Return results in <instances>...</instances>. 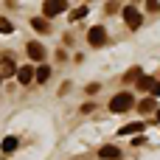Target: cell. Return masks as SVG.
<instances>
[{
	"label": "cell",
	"mask_w": 160,
	"mask_h": 160,
	"mask_svg": "<svg viewBox=\"0 0 160 160\" xmlns=\"http://www.w3.org/2000/svg\"><path fill=\"white\" fill-rule=\"evenodd\" d=\"M132 93H118V96H112V101H110V112H127V110H132Z\"/></svg>",
	"instance_id": "6da1fadb"
},
{
	"label": "cell",
	"mask_w": 160,
	"mask_h": 160,
	"mask_svg": "<svg viewBox=\"0 0 160 160\" xmlns=\"http://www.w3.org/2000/svg\"><path fill=\"white\" fill-rule=\"evenodd\" d=\"M121 14H124V22L135 31V28H141V22H143V14L135 8V6H127V8H121Z\"/></svg>",
	"instance_id": "7a4b0ae2"
},
{
	"label": "cell",
	"mask_w": 160,
	"mask_h": 160,
	"mask_svg": "<svg viewBox=\"0 0 160 160\" xmlns=\"http://www.w3.org/2000/svg\"><path fill=\"white\" fill-rule=\"evenodd\" d=\"M87 42H90L93 48H101V45L107 42V31H104V25H93V28L87 31Z\"/></svg>",
	"instance_id": "3957f363"
},
{
	"label": "cell",
	"mask_w": 160,
	"mask_h": 160,
	"mask_svg": "<svg viewBox=\"0 0 160 160\" xmlns=\"http://www.w3.org/2000/svg\"><path fill=\"white\" fill-rule=\"evenodd\" d=\"M65 8H68V3H65V0H45L42 14H45V17H56V14H62Z\"/></svg>",
	"instance_id": "277c9868"
},
{
	"label": "cell",
	"mask_w": 160,
	"mask_h": 160,
	"mask_svg": "<svg viewBox=\"0 0 160 160\" xmlns=\"http://www.w3.org/2000/svg\"><path fill=\"white\" fill-rule=\"evenodd\" d=\"M25 53H28L31 62H42V59H45V48H42L39 42H28V45H25Z\"/></svg>",
	"instance_id": "5b68a950"
},
{
	"label": "cell",
	"mask_w": 160,
	"mask_h": 160,
	"mask_svg": "<svg viewBox=\"0 0 160 160\" xmlns=\"http://www.w3.org/2000/svg\"><path fill=\"white\" fill-rule=\"evenodd\" d=\"M98 158L101 160H121V149L118 146H101L98 149Z\"/></svg>",
	"instance_id": "8992f818"
},
{
	"label": "cell",
	"mask_w": 160,
	"mask_h": 160,
	"mask_svg": "<svg viewBox=\"0 0 160 160\" xmlns=\"http://www.w3.org/2000/svg\"><path fill=\"white\" fill-rule=\"evenodd\" d=\"M34 73H37V70H31V65H25V68H17V79H20V84H31Z\"/></svg>",
	"instance_id": "52a82bcc"
},
{
	"label": "cell",
	"mask_w": 160,
	"mask_h": 160,
	"mask_svg": "<svg viewBox=\"0 0 160 160\" xmlns=\"http://www.w3.org/2000/svg\"><path fill=\"white\" fill-rule=\"evenodd\" d=\"M48 79H51V68H48V65H39V68H37V73H34V82L45 84Z\"/></svg>",
	"instance_id": "ba28073f"
},
{
	"label": "cell",
	"mask_w": 160,
	"mask_h": 160,
	"mask_svg": "<svg viewBox=\"0 0 160 160\" xmlns=\"http://www.w3.org/2000/svg\"><path fill=\"white\" fill-rule=\"evenodd\" d=\"M155 84H158V82H155L152 76H141V79H138V90H143V93H152Z\"/></svg>",
	"instance_id": "9c48e42d"
},
{
	"label": "cell",
	"mask_w": 160,
	"mask_h": 160,
	"mask_svg": "<svg viewBox=\"0 0 160 160\" xmlns=\"http://www.w3.org/2000/svg\"><path fill=\"white\" fill-rule=\"evenodd\" d=\"M143 121H138V124H127V127H121V135H138V132H143Z\"/></svg>",
	"instance_id": "30bf717a"
},
{
	"label": "cell",
	"mask_w": 160,
	"mask_h": 160,
	"mask_svg": "<svg viewBox=\"0 0 160 160\" xmlns=\"http://www.w3.org/2000/svg\"><path fill=\"white\" fill-rule=\"evenodd\" d=\"M3 73H6V76H11V73H17V65H14V59H11V53H6V56H3Z\"/></svg>",
	"instance_id": "8fae6325"
},
{
	"label": "cell",
	"mask_w": 160,
	"mask_h": 160,
	"mask_svg": "<svg viewBox=\"0 0 160 160\" xmlns=\"http://www.w3.org/2000/svg\"><path fill=\"white\" fill-rule=\"evenodd\" d=\"M138 107H141V112H155V110H158V101H155V96H152V98H143Z\"/></svg>",
	"instance_id": "7c38bea8"
},
{
	"label": "cell",
	"mask_w": 160,
	"mask_h": 160,
	"mask_svg": "<svg viewBox=\"0 0 160 160\" xmlns=\"http://www.w3.org/2000/svg\"><path fill=\"white\" fill-rule=\"evenodd\" d=\"M31 28H37V31L45 34V31H48V20H45V17H34V20H31Z\"/></svg>",
	"instance_id": "4fadbf2b"
},
{
	"label": "cell",
	"mask_w": 160,
	"mask_h": 160,
	"mask_svg": "<svg viewBox=\"0 0 160 160\" xmlns=\"http://www.w3.org/2000/svg\"><path fill=\"white\" fill-rule=\"evenodd\" d=\"M143 73H141V68H129L127 73H124V82H138Z\"/></svg>",
	"instance_id": "5bb4252c"
},
{
	"label": "cell",
	"mask_w": 160,
	"mask_h": 160,
	"mask_svg": "<svg viewBox=\"0 0 160 160\" xmlns=\"http://www.w3.org/2000/svg\"><path fill=\"white\" fill-rule=\"evenodd\" d=\"M17 149V138L14 135H8V138H3V152L8 155V152H14Z\"/></svg>",
	"instance_id": "9a60e30c"
},
{
	"label": "cell",
	"mask_w": 160,
	"mask_h": 160,
	"mask_svg": "<svg viewBox=\"0 0 160 160\" xmlns=\"http://www.w3.org/2000/svg\"><path fill=\"white\" fill-rule=\"evenodd\" d=\"M84 17H87V6H79L76 11H70V20H73V22H76V20H84Z\"/></svg>",
	"instance_id": "2e32d148"
},
{
	"label": "cell",
	"mask_w": 160,
	"mask_h": 160,
	"mask_svg": "<svg viewBox=\"0 0 160 160\" xmlns=\"http://www.w3.org/2000/svg\"><path fill=\"white\" fill-rule=\"evenodd\" d=\"M11 31H14V25H11L6 17H0V34H11Z\"/></svg>",
	"instance_id": "e0dca14e"
},
{
	"label": "cell",
	"mask_w": 160,
	"mask_h": 160,
	"mask_svg": "<svg viewBox=\"0 0 160 160\" xmlns=\"http://www.w3.org/2000/svg\"><path fill=\"white\" fill-rule=\"evenodd\" d=\"M158 8H160L158 0H146V11H158Z\"/></svg>",
	"instance_id": "ac0fdd59"
},
{
	"label": "cell",
	"mask_w": 160,
	"mask_h": 160,
	"mask_svg": "<svg viewBox=\"0 0 160 160\" xmlns=\"http://www.w3.org/2000/svg\"><path fill=\"white\" fill-rule=\"evenodd\" d=\"M152 93H155V96H160V82L155 84V90H152Z\"/></svg>",
	"instance_id": "d6986e66"
},
{
	"label": "cell",
	"mask_w": 160,
	"mask_h": 160,
	"mask_svg": "<svg viewBox=\"0 0 160 160\" xmlns=\"http://www.w3.org/2000/svg\"><path fill=\"white\" fill-rule=\"evenodd\" d=\"M158 121H160V110H158Z\"/></svg>",
	"instance_id": "ffe728a7"
},
{
	"label": "cell",
	"mask_w": 160,
	"mask_h": 160,
	"mask_svg": "<svg viewBox=\"0 0 160 160\" xmlns=\"http://www.w3.org/2000/svg\"><path fill=\"white\" fill-rule=\"evenodd\" d=\"M0 82H3V76H0Z\"/></svg>",
	"instance_id": "44dd1931"
}]
</instances>
